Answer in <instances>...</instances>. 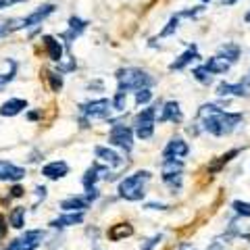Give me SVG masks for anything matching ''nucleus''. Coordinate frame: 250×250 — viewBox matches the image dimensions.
<instances>
[{"instance_id": "obj_1", "label": "nucleus", "mask_w": 250, "mask_h": 250, "mask_svg": "<svg viewBox=\"0 0 250 250\" xmlns=\"http://www.w3.org/2000/svg\"><path fill=\"white\" fill-rule=\"evenodd\" d=\"M196 121L202 131H207V134L215 138H225V136H231L238 129V125L244 121V115L225 111L223 106H219L215 103H205L198 106Z\"/></svg>"}, {"instance_id": "obj_2", "label": "nucleus", "mask_w": 250, "mask_h": 250, "mask_svg": "<svg viewBox=\"0 0 250 250\" xmlns=\"http://www.w3.org/2000/svg\"><path fill=\"white\" fill-rule=\"evenodd\" d=\"M117 77V92H138V90H144V88H152L156 83L154 77L144 71V69H138V67H121L115 71Z\"/></svg>"}, {"instance_id": "obj_3", "label": "nucleus", "mask_w": 250, "mask_h": 250, "mask_svg": "<svg viewBox=\"0 0 250 250\" xmlns=\"http://www.w3.org/2000/svg\"><path fill=\"white\" fill-rule=\"evenodd\" d=\"M113 113V100L108 98H98V100H88L77 106V123L82 129H88L92 121L96 119H111Z\"/></svg>"}, {"instance_id": "obj_4", "label": "nucleus", "mask_w": 250, "mask_h": 250, "mask_svg": "<svg viewBox=\"0 0 250 250\" xmlns=\"http://www.w3.org/2000/svg\"><path fill=\"white\" fill-rule=\"evenodd\" d=\"M152 173L150 171H136V173L127 175L125 179L119 182V188H117V192H119V196L127 202H138L146 196V184L150 182Z\"/></svg>"}, {"instance_id": "obj_5", "label": "nucleus", "mask_w": 250, "mask_h": 250, "mask_svg": "<svg viewBox=\"0 0 250 250\" xmlns=\"http://www.w3.org/2000/svg\"><path fill=\"white\" fill-rule=\"evenodd\" d=\"M163 103H154L150 106H144L140 113L134 115V134L140 140H150L154 136V125H156V108H161Z\"/></svg>"}, {"instance_id": "obj_6", "label": "nucleus", "mask_w": 250, "mask_h": 250, "mask_svg": "<svg viewBox=\"0 0 250 250\" xmlns=\"http://www.w3.org/2000/svg\"><path fill=\"white\" fill-rule=\"evenodd\" d=\"M111 131H108V144H113L117 148H121L125 152H131V148H134V127H129V125H125L121 121H111Z\"/></svg>"}, {"instance_id": "obj_7", "label": "nucleus", "mask_w": 250, "mask_h": 250, "mask_svg": "<svg viewBox=\"0 0 250 250\" xmlns=\"http://www.w3.org/2000/svg\"><path fill=\"white\" fill-rule=\"evenodd\" d=\"M100 196V192H98V188L96 190H88V192H83L80 194V196H67L65 200H61V208L65 210V213H83L85 208H90V205L94 200H98Z\"/></svg>"}, {"instance_id": "obj_8", "label": "nucleus", "mask_w": 250, "mask_h": 250, "mask_svg": "<svg viewBox=\"0 0 250 250\" xmlns=\"http://www.w3.org/2000/svg\"><path fill=\"white\" fill-rule=\"evenodd\" d=\"M88 25L90 23L85 19H82V17H77V15H71V17H69V27L62 31V34H59V40L65 42L67 52H69V48H71V44L83 34L85 29H88Z\"/></svg>"}, {"instance_id": "obj_9", "label": "nucleus", "mask_w": 250, "mask_h": 250, "mask_svg": "<svg viewBox=\"0 0 250 250\" xmlns=\"http://www.w3.org/2000/svg\"><path fill=\"white\" fill-rule=\"evenodd\" d=\"M42 240H44L42 229H29V231L23 233V236L15 238L11 244L6 246V250H36L42 244Z\"/></svg>"}, {"instance_id": "obj_10", "label": "nucleus", "mask_w": 250, "mask_h": 250, "mask_svg": "<svg viewBox=\"0 0 250 250\" xmlns=\"http://www.w3.org/2000/svg\"><path fill=\"white\" fill-rule=\"evenodd\" d=\"M98 179H115L111 173H108V167L106 165H100V163H92V165L85 169V173L82 177V186L83 190H96V182Z\"/></svg>"}, {"instance_id": "obj_11", "label": "nucleus", "mask_w": 250, "mask_h": 250, "mask_svg": "<svg viewBox=\"0 0 250 250\" xmlns=\"http://www.w3.org/2000/svg\"><path fill=\"white\" fill-rule=\"evenodd\" d=\"M188 154H190V146H188L184 138H171L167 146L163 148V161H171V159L182 161Z\"/></svg>"}, {"instance_id": "obj_12", "label": "nucleus", "mask_w": 250, "mask_h": 250, "mask_svg": "<svg viewBox=\"0 0 250 250\" xmlns=\"http://www.w3.org/2000/svg\"><path fill=\"white\" fill-rule=\"evenodd\" d=\"M217 96L221 98H228V96H238V98H248V83L242 80L236 83H229V82H219L217 83V90H215Z\"/></svg>"}, {"instance_id": "obj_13", "label": "nucleus", "mask_w": 250, "mask_h": 250, "mask_svg": "<svg viewBox=\"0 0 250 250\" xmlns=\"http://www.w3.org/2000/svg\"><path fill=\"white\" fill-rule=\"evenodd\" d=\"M184 121V113L177 100H167L161 106V115H159V123H175L179 125Z\"/></svg>"}, {"instance_id": "obj_14", "label": "nucleus", "mask_w": 250, "mask_h": 250, "mask_svg": "<svg viewBox=\"0 0 250 250\" xmlns=\"http://www.w3.org/2000/svg\"><path fill=\"white\" fill-rule=\"evenodd\" d=\"M54 9H57V6H54L52 2L40 4L36 11H31L27 17H25V29H34V27H38V25H42V23L54 13Z\"/></svg>"}, {"instance_id": "obj_15", "label": "nucleus", "mask_w": 250, "mask_h": 250, "mask_svg": "<svg viewBox=\"0 0 250 250\" xmlns=\"http://www.w3.org/2000/svg\"><path fill=\"white\" fill-rule=\"evenodd\" d=\"M196 59H200L198 46H196V44H188V48L169 65V71H182V69H186L192 61H196Z\"/></svg>"}, {"instance_id": "obj_16", "label": "nucleus", "mask_w": 250, "mask_h": 250, "mask_svg": "<svg viewBox=\"0 0 250 250\" xmlns=\"http://www.w3.org/2000/svg\"><path fill=\"white\" fill-rule=\"evenodd\" d=\"M25 169L9 161H0V182H21L25 177Z\"/></svg>"}, {"instance_id": "obj_17", "label": "nucleus", "mask_w": 250, "mask_h": 250, "mask_svg": "<svg viewBox=\"0 0 250 250\" xmlns=\"http://www.w3.org/2000/svg\"><path fill=\"white\" fill-rule=\"evenodd\" d=\"M94 154H96V159L103 161L106 167H123L125 165V159H121V156L115 150H111L108 146H96L94 148Z\"/></svg>"}, {"instance_id": "obj_18", "label": "nucleus", "mask_w": 250, "mask_h": 250, "mask_svg": "<svg viewBox=\"0 0 250 250\" xmlns=\"http://www.w3.org/2000/svg\"><path fill=\"white\" fill-rule=\"evenodd\" d=\"M17 69H19V62L15 59H4L2 61V67H0V92H2L6 85L15 80Z\"/></svg>"}, {"instance_id": "obj_19", "label": "nucleus", "mask_w": 250, "mask_h": 250, "mask_svg": "<svg viewBox=\"0 0 250 250\" xmlns=\"http://www.w3.org/2000/svg\"><path fill=\"white\" fill-rule=\"evenodd\" d=\"M42 175L57 182V179H62L65 175H69V165L65 161H52V163H48V165L42 167Z\"/></svg>"}, {"instance_id": "obj_20", "label": "nucleus", "mask_w": 250, "mask_h": 250, "mask_svg": "<svg viewBox=\"0 0 250 250\" xmlns=\"http://www.w3.org/2000/svg\"><path fill=\"white\" fill-rule=\"evenodd\" d=\"M83 223V213H65L57 219H52L48 223L52 229H65V228H71V225H80Z\"/></svg>"}, {"instance_id": "obj_21", "label": "nucleus", "mask_w": 250, "mask_h": 250, "mask_svg": "<svg viewBox=\"0 0 250 250\" xmlns=\"http://www.w3.org/2000/svg\"><path fill=\"white\" fill-rule=\"evenodd\" d=\"M27 108V100L23 98H9L6 103L0 104V117H17Z\"/></svg>"}, {"instance_id": "obj_22", "label": "nucleus", "mask_w": 250, "mask_h": 250, "mask_svg": "<svg viewBox=\"0 0 250 250\" xmlns=\"http://www.w3.org/2000/svg\"><path fill=\"white\" fill-rule=\"evenodd\" d=\"M42 42H44L46 52H48V59L59 65V62L62 61V44L59 42V38H54V36H42Z\"/></svg>"}, {"instance_id": "obj_23", "label": "nucleus", "mask_w": 250, "mask_h": 250, "mask_svg": "<svg viewBox=\"0 0 250 250\" xmlns=\"http://www.w3.org/2000/svg\"><path fill=\"white\" fill-rule=\"evenodd\" d=\"M240 152H242V148H231L229 152H225V154H221V156H217V159L208 165V173H210V175L219 173V171H221L225 165H228V163H231V161L236 159V156H238Z\"/></svg>"}, {"instance_id": "obj_24", "label": "nucleus", "mask_w": 250, "mask_h": 250, "mask_svg": "<svg viewBox=\"0 0 250 250\" xmlns=\"http://www.w3.org/2000/svg\"><path fill=\"white\" fill-rule=\"evenodd\" d=\"M240 54H242V48L238 44H233V42H225L221 48H219L217 52V57H221L229 62V65H233V62H238L240 61Z\"/></svg>"}, {"instance_id": "obj_25", "label": "nucleus", "mask_w": 250, "mask_h": 250, "mask_svg": "<svg viewBox=\"0 0 250 250\" xmlns=\"http://www.w3.org/2000/svg\"><path fill=\"white\" fill-rule=\"evenodd\" d=\"M19 29H25V17H15V19L0 21V38H6V36H11Z\"/></svg>"}, {"instance_id": "obj_26", "label": "nucleus", "mask_w": 250, "mask_h": 250, "mask_svg": "<svg viewBox=\"0 0 250 250\" xmlns=\"http://www.w3.org/2000/svg\"><path fill=\"white\" fill-rule=\"evenodd\" d=\"M106 236H108V240L119 242V240H125V238L134 236V228H131L129 223H117V225H113V228L108 229Z\"/></svg>"}, {"instance_id": "obj_27", "label": "nucleus", "mask_w": 250, "mask_h": 250, "mask_svg": "<svg viewBox=\"0 0 250 250\" xmlns=\"http://www.w3.org/2000/svg\"><path fill=\"white\" fill-rule=\"evenodd\" d=\"M205 67L208 69L213 75H223V73H228L229 71V62L225 61V59H221V57H210L207 62H205Z\"/></svg>"}, {"instance_id": "obj_28", "label": "nucleus", "mask_w": 250, "mask_h": 250, "mask_svg": "<svg viewBox=\"0 0 250 250\" xmlns=\"http://www.w3.org/2000/svg\"><path fill=\"white\" fill-rule=\"evenodd\" d=\"M184 173V161L171 159V161H161V175H177Z\"/></svg>"}, {"instance_id": "obj_29", "label": "nucleus", "mask_w": 250, "mask_h": 250, "mask_svg": "<svg viewBox=\"0 0 250 250\" xmlns=\"http://www.w3.org/2000/svg\"><path fill=\"white\" fill-rule=\"evenodd\" d=\"M192 77H194V80H196L198 83H202V85H210V83H213V80H215L213 73H210L205 65L194 67V69H192Z\"/></svg>"}, {"instance_id": "obj_30", "label": "nucleus", "mask_w": 250, "mask_h": 250, "mask_svg": "<svg viewBox=\"0 0 250 250\" xmlns=\"http://www.w3.org/2000/svg\"><path fill=\"white\" fill-rule=\"evenodd\" d=\"M9 223L15 229H21L25 225V207H15L9 215Z\"/></svg>"}, {"instance_id": "obj_31", "label": "nucleus", "mask_w": 250, "mask_h": 250, "mask_svg": "<svg viewBox=\"0 0 250 250\" xmlns=\"http://www.w3.org/2000/svg\"><path fill=\"white\" fill-rule=\"evenodd\" d=\"M179 21H182V17H179V13L171 15L169 21H167V25L159 31V38H169V36H173L175 31H177V27H179Z\"/></svg>"}, {"instance_id": "obj_32", "label": "nucleus", "mask_w": 250, "mask_h": 250, "mask_svg": "<svg viewBox=\"0 0 250 250\" xmlns=\"http://www.w3.org/2000/svg\"><path fill=\"white\" fill-rule=\"evenodd\" d=\"M161 179H163V184H165L169 190H171V194H175V192L182 190L184 173H177V175H161Z\"/></svg>"}, {"instance_id": "obj_33", "label": "nucleus", "mask_w": 250, "mask_h": 250, "mask_svg": "<svg viewBox=\"0 0 250 250\" xmlns=\"http://www.w3.org/2000/svg\"><path fill=\"white\" fill-rule=\"evenodd\" d=\"M77 69V62H75V59L71 57V54H69L67 59H62L61 62H59V67H57V73H71V71H75Z\"/></svg>"}, {"instance_id": "obj_34", "label": "nucleus", "mask_w": 250, "mask_h": 250, "mask_svg": "<svg viewBox=\"0 0 250 250\" xmlns=\"http://www.w3.org/2000/svg\"><path fill=\"white\" fill-rule=\"evenodd\" d=\"M125 106H127V94L115 92V96H113V111L123 113V111H125Z\"/></svg>"}, {"instance_id": "obj_35", "label": "nucleus", "mask_w": 250, "mask_h": 250, "mask_svg": "<svg viewBox=\"0 0 250 250\" xmlns=\"http://www.w3.org/2000/svg\"><path fill=\"white\" fill-rule=\"evenodd\" d=\"M46 77H48V83H50V90L52 92H61L62 90V75L61 73L48 71V73H46Z\"/></svg>"}, {"instance_id": "obj_36", "label": "nucleus", "mask_w": 250, "mask_h": 250, "mask_svg": "<svg viewBox=\"0 0 250 250\" xmlns=\"http://www.w3.org/2000/svg\"><path fill=\"white\" fill-rule=\"evenodd\" d=\"M152 100V90L150 88H144V90H138L136 92V104L142 106V104H148Z\"/></svg>"}, {"instance_id": "obj_37", "label": "nucleus", "mask_w": 250, "mask_h": 250, "mask_svg": "<svg viewBox=\"0 0 250 250\" xmlns=\"http://www.w3.org/2000/svg\"><path fill=\"white\" fill-rule=\"evenodd\" d=\"M231 208L236 210L238 215H242V217H250V202H244V200H233V202H231Z\"/></svg>"}, {"instance_id": "obj_38", "label": "nucleus", "mask_w": 250, "mask_h": 250, "mask_svg": "<svg viewBox=\"0 0 250 250\" xmlns=\"http://www.w3.org/2000/svg\"><path fill=\"white\" fill-rule=\"evenodd\" d=\"M202 11H205V6L198 4V6H192V9H184V11H179V17H182V19H196Z\"/></svg>"}, {"instance_id": "obj_39", "label": "nucleus", "mask_w": 250, "mask_h": 250, "mask_svg": "<svg viewBox=\"0 0 250 250\" xmlns=\"http://www.w3.org/2000/svg\"><path fill=\"white\" fill-rule=\"evenodd\" d=\"M161 240H163L161 233H154L152 238H146V240L142 242V246H140V250H152L154 246H159V244H161Z\"/></svg>"}, {"instance_id": "obj_40", "label": "nucleus", "mask_w": 250, "mask_h": 250, "mask_svg": "<svg viewBox=\"0 0 250 250\" xmlns=\"http://www.w3.org/2000/svg\"><path fill=\"white\" fill-rule=\"evenodd\" d=\"M46 198V188L44 186H36V202H34V207H38V202L44 200Z\"/></svg>"}, {"instance_id": "obj_41", "label": "nucleus", "mask_w": 250, "mask_h": 250, "mask_svg": "<svg viewBox=\"0 0 250 250\" xmlns=\"http://www.w3.org/2000/svg\"><path fill=\"white\" fill-rule=\"evenodd\" d=\"M223 248H225V242L221 240V236H219L217 240H213V242H210L207 250H223Z\"/></svg>"}, {"instance_id": "obj_42", "label": "nucleus", "mask_w": 250, "mask_h": 250, "mask_svg": "<svg viewBox=\"0 0 250 250\" xmlns=\"http://www.w3.org/2000/svg\"><path fill=\"white\" fill-rule=\"evenodd\" d=\"M23 194H25V190H23L21 186H13V188H11V194H9V198H21Z\"/></svg>"}, {"instance_id": "obj_43", "label": "nucleus", "mask_w": 250, "mask_h": 250, "mask_svg": "<svg viewBox=\"0 0 250 250\" xmlns=\"http://www.w3.org/2000/svg\"><path fill=\"white\" fill-rule=\"evenodd\" d=\"M146 208H148V210H167L169 207H167V205H163V202H148Z\"/></svg>"}, {"instance_id": "obj_44", "label": "nucleus", "mask_w": 250, "mask_h": 250, "mask_svg": "<svg viewBox=\"0 0 250 250\" xmlns=\"http://www.w3.org/2000/svg\"><path fill=\"white\" fill-rule=\"evenodd\" d=\"M19 2H27V0H0V9H9V6L19 4Z\"/></svg>"}, {"instance_id": "obj_45", "label": "nucleus", "mask_w": 250, "mask_h": 250, "mask_svg": "<svg viewBox=\"0 0 250 250\" xmlns=\"http://www.w3.org/2000/svg\"><path fill=\"white\" fill-rule=\"evenodd\" d=\"M6 231H9V225H6L4 215H0V238H4V236H6Z\"/></svg>"}, {"instance_id": "obj_46", "label": "nucleus", "mask_w": 250, "mask_h": 250, "mask_svg": "<svg viewBox=\"0 0 250 250\" xmlns=\"http://www.w3.org/2000/svg\"><path fill=\"white\" fill-rule=\"evenodd\" d=\"M38 117H40V113H38V111H31V113H27V119H29V121H36Z\"/></svg>"}, {"instance_id": "obj_47", "label": "nucleus", "mask_w": 250, "mask_h": 250, "mask_svg": "<svg viewBox=\"0 0 250 250\" xmlns=\"http://www.w3.org/2000/svg\"><path fill=\"white\" fill-rule=\"evenodd\" d=\"M179 250H196V248H194L192 244H186L184 242V244H179Z\"/></svg>"}, {"instance_id": "obj_48", "label": "nucleus", "mask_w": 250, "mask_h": 250, "mask_svg": "<svg viewBox=\"0 0 250 250\" xmlns=\"http://www.w3.org/2000/svg\"><path fill=\"white\" fill-rule=\"evenodd\" d=\"M223 2H225V4H236L238 0H223Z\"/></svg>"}, {"instance_id": "obj_49", "label": "nucleus", "mask_w": 250, "mask_h": 250, "mask_svg": "<svg viewBox=\"0 0 250 250\" xmlns=\"http://www.w3.org/2000/svg\"><path fill=\"white\" fill-rule=\"evenodd\" d=\"M244 21H246V23H250V11L244 15Z\"/></svg>"}, {"instance_id": "obj_50", "label": "nucleus", "mask_w": 250, "mask_h": 250, "mask_svg": "<svg viewBox=\"0 0 250 250\" xmlns=\"http://www.w3.org/2000/svg\"><path fill=\"white\" fill-rule=\"evenodd\" d=\"M202 2H205V4H207V2H210V0H202Z\"/></svg>"}, {"instance_id": "obj_51", "label": "nucleus", "mask_w": 250, "mask_h": 250, "mask_svg": "<svg viewBox=\"0 0 250 250\" xmlns=\"http://www.w3.org/2000/svg\"><path fill=\"white\" fill-rule=\"evenodd\" d=\"M248 75H250V73H248Z\"/></svg>"}]
</instances>
